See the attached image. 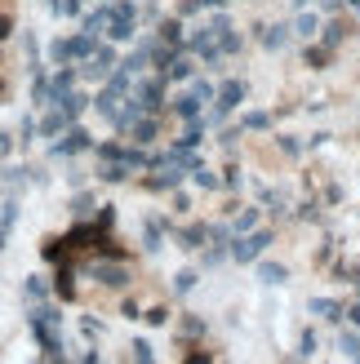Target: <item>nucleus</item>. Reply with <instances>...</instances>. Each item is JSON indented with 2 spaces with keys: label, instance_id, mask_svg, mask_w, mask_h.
<instances>
[{
  "label": "nucleus",
  "instance_id": "nucleus-1",
  "mask_svg": "<svg viewBox=\"0 0 360 364\" xmlns=\"http://www.w3.org/2000/svg\"><path fill=\"white\" fill-rule=\"evenodd\" d=\"M89 147H94V134L80 129V124H67V129L49 142V156H53V160H67V156H80V151H89Z\"/></svg>",
  "mask_w": 360,
  "mask_h": 364
},
{
  "label": "nucleus",
  "instance_id": "nucleus-2",
  "mask_svg": "<svg viewBox=\"0 0 360 364\" xmlns=\"http://www.w3.org/2000/svg\"><path fill=\"white\" fill-rule=\"evenodd\" d=\"M85 276H89V280H98L102 289H125V284L134 280V276H129V267L116 262V258H94V262L85 267Z\"/></svg>",
  "mask_w": 360,
  "mask_h": 364
},
{
  "label": "nucleus",
  "instance_id": "nucleus-3",
  "mask_svg": "<svg viewBox=\"0 0 360 364\" xmlns=\"http://www.w3.org/2000/svg\"><path fill=\"white\" fill-rule=\"evenodd\" d=\"M267 245H272V231L267 227H254L249 235H231V258L236 262H258Z\"/></svg>",
  "mask_w": 360,
  "mask_h": 364
},
{
  "label": "nucleus",
  "instance_id": "nucleus-4",
  "mask_svg": "<svg viewBox=\"0 0 360 364\" xmlns=\"http://www.w3.org/2000/svg\"><path fill=\"white\" fill-rule=\"evenodd\" d=\"M116 63H120L116 49H112V45H98V49L80 63V76H85V80H107V76L116 71Z\"/></svg>",
  "mask_w": 360,
  "mask_h": 364
},
{
  "label": "nucleus",
  "instance_id": "nucleus-5",
  "mask_svg": "<svg viewBox=\"0 0 360 364\" xmlns=\"http://www.w3.org/2000/svg\"><path fill=\"white\" fill-rule=\"evenodd\" d=\"M245 80H227L223 89H213V112H209V120H227L231 116V107H240L245 102Z\"/></svg>",
  "mask_w": 360,
  "mask_h": 364
},
{
  "label": "nucleus",
  "instance_id": "nucleus-6",
  "mask_svg": "<svg viewBox=\"0 0 360 364\" xmlns=\"http://www.w3.org/2000/svg\"><path fill=\"white\" fill-rule=\"evenodd\" d=\"M76 80H80V71L71 67V63H63L58 71H53V76H49V107H58V98L76 89Z\"/></svg>",
  "mask_w": 360,
  "mask_h": 364
},
{
  "label": "nucleus",
  "instance_id": "nucleus-7",
  "mask_svg": "<svg viewBox=\"0 0 360 364\" xmlns=\"http://www.w3.org/2000/svg\"><path fill=\"white\" fill-rule=\"evenodd\" d=\"M129 89H134V98L147 107V116L160 112V98H165V76H160V80H138V85H129Z\"/></svg>",
  "mask_w": 360,
  "mask_h": 364
},
{
  "label": "nucleus",
  "instance_id": "nucleus-8",
  "mask_svg": "<svg viewBox=\"0 0 360 364\" xmlns=\"http://www.w3.org/2000/svg\"><path fill=\"white\" fill-rule=\"evenodd\" d=\"M67 116L58 112V107H45V112H41V120H36V138H58L63 129H67Z\"/></svg>",
  "mask_w": 360,
  "mask_h": 364
},
{
  "label": "nucleus",
  "instance_id": "nucleus-9",
  "mask_svg": "<svg viewBox=\"0 0 360 364\" xmlns=\"http://www.w3.org/2000/svg\"><path fill=\"white\" fill-rule=\"evenodd\" d=\"M156 120L152 116H138L134 124H129V142H134V147H152V142H156Z\"/></svg>",
  "mask_w": 360,
  "mask_h": 364
},
{
  "label": "nucleus",
  "instance_id": "nucleus-10",
  "mask_svg": "<svg viewBox=\"0 0 360 364\" xmlns=\"http://www.w3.org/2000/svg\"><path fill=\"white\" fill-rule=\"evenodd\" d=\"M85 107H89V94H80V89H71V94H63V98H58V112H63L71 124L85 116Z\"/></svg>",
  "mask_w": 360,
  "mask_h": 364
},
{
  "label": "nucleus",
  "instance_id": "nucleus-11",
  "mask_svg": "<svg viewBox=\"0 0 360 364\" xmlns=\"http://www.w3.org/2000/svg\"><path fill=\"white\" fill-rule=\"evenodd\" d=\"M107 9H112V5H107ZM134 27H138V18H116V14H112V23H107V31H102V36L120 45V41H134Z\"/></svg>",
  "mask_w": 360,
  "mask_h": 364
},
{
  "label": "nucleus",
  "instance_id": "nucleus-12",
  "mask_svg": "<svg viewBox=\"0 0 360 364\" xmlns=\"http://www.w3.org/2000/svg\"><path fill=\"white\" fill-rule=\"evenodd\" d=\"M67 45H71V63H85L89 53L98 49V36H89V31H80V36H67Z\"/></svg>",
  "mask_w": 360,
  "mask_h": 364
},
{
  "label": "nucleus",
  "instance_id": "nucleus-13",
  "mask_svg": "<svg viewBox=\"0 0 360 364\" xmlns=\"http://www.w3.org/2000/svg\"><path fill=\"white\" fill-rule=\"evenodd\" d=\"M107 23H112V9H107V5H98L94 14H85V18H80V31L98 36V31H107Z\"/></svg>",
  "mask_w": 360,
  "mask_h": 364
},
{
  "label": "nucleus",
  "instance_id": "nucleus-14",
  "mask_svg": "<svg viewBox=\"0 0 360 364\" xmlns=\"http://www.w3.org/2000/svg\"><path fill=\"white\" fill-rule=\"evenodd\" d=\"M94 191H76L71 196V218H76V223H85V218H94Z\"/></svg>",
  "mask_w": 360,
  "mask_h": 364
},
{
  "label": "nucleus",
  "instance_id": "nucleus-15",
  "mask_svg": "<svg viewBox=\"0 0 360 364\" xmlns=\"http://www.w3.org/2000/svg\"><path fill=\"white\" fill-rule=\"evenodd\" d=\"M178 182H183V169H178V165H169V169L160 165V178H152L147 187H152V191H174Z\"/></svg>",
  "mask_w": 360,
  "mask_h": 364
},
{
  "label": "nucleus",
  "instance_id": "nucleus-16",
  "mask_svg": "<svg viewBox=\"0 0 360 364\" xmlns=\"http://www.w3.org/2000/svg\"><path fill=\"white\" fill-rule=\"evenodd\" d=\"M258 41L267 45V49H285V41H290V27H285V23H272V27H263V36H258Z\"/></svg>",
  "mask_w": 360,
  "mask_h": 364
},
{
  "label": "nucleus",
  "instance_id": "nucleus-17",
  "mask_svg": "<svg viewBox=\"0 0 360 364\" xmlns=\"http://www.w3.org/2000/svg\"><path fill=\"white\" fill-rule=\"evenodd\" d=\"M23 298H27V302H45V298H49V280H45V276H27V280H23Z\"/></svg>",
  "mask_w": 360,
  "mask_h": 364
},
{
  "label": "nucleus",
  "instance_id": "nucleus-18",
  "mask_svg": "<svg viewBox=\"0 0 360 364\" xmlns=\"http://www.w3.org/2000/svg\"><path fill=\"white\" fill-rule=\"evenodd\" d=\"M160 240H165V223L160 218H147V227H142V249H160Z\"/></svg>",
  "mask_w": 360,
  "mask_h": 364
},
{
  "label": "nucleus",
  "instance_id": "nucleus-19",
  "mask_svg": "<svg viewBox=\"0 0 360 364\" xmlns=\"http://www.w3.org/2000/svg\"><path fill=\"white\" fill-rule=\"evenodd\" d=\"M49 289H53V294H58L63 302H71V298H76V276H71V271L63 267L58 276H53V284H49Z\"/></svg>",
  "mask_w": 360,
  "mask_h": 364
},
{
  "label": "nucleus",
  "instance_id": "nucleus-20",
  "mask_svg": "<svg viewBox=\"0 0 360 364\" xmlns=\"http://www.w3.org/2000/svg\"><path fill=\"white\" fill-rule=\"evenodd\" d=\"M258 280H263V284H285V280H290V267H280V262H263V267H258Z\"/></svg>",
  "mask_w": 360,
  "mask_h": 364
},
{
  "label": "nucleus",
  "instance_id": "nucleus-21",
  "mask_svg": "<svg viewBox=\"0 0 360 364\" xmlns=\"http://www.w3.org/2000/svg\"><path fill=\"white\" fill-rule=\"evenodd\" d=\"M307 311L325 316V320H343V306H338L334 298H312V302H307Z\"/></svg>",
  "mask_w": 360,
  "mask_h": 364
},
{
  "label": "nucleus",
  "instance_id": "nucleus-22",
  "mask_svg": "<svg viewBox=\"0 0 360 364\" xmlns=\"http://www.w3.org/2000/svg\"><path fill=\"white\" fill-rule=\"evenodd\" d=\"M94 173H98L102 182H125V178H129V169H125L120 160H102V165H98Z\"/></svg>",
  "mask_w": 360,
  "mask_h": 364
},
{
  "label": "nucleus",
  "instance_id": "nucleus-23",
  "mask_svg": "<svg viewBox=\"0 0 360 364\" xmlns=\"http://www.w3.org/2000/svg\"><path fill=\"white\" fill-rule=\"evenodd\" d=\"M254 227H258V209H240L236 223H231V235H249Z\"/></svg>",
  "mask_w": 360,
  "mask_h": 364
},
{
  "label": "nucleus",
  "instance_id": "nucleus-24",
  "mask_svg": "<svg viewBox=\"0 0 360 364\" xmlns=\"http://www.w3.org/2000/svg\"><path fill=\"white\" fill-rule=\"evenodd\" d=\"M160 45H183V23H178V18L160 23Z\"/></svg>",
  "mask_w": 360,
  "mask_h": 364
},
{
  "label": "nucleus",
  "instance_id": "nucleus-25",
  "mask_svg": "<svg viewBox=\"0 0 360 364\" xmlns=\"http://www.w3.org/2000/svg\"><path fill=\"white\" fill-rule=\"evenodd\" d=\"M174 240L183 245V249H201V245H205V227H183Z\"/></svg>",
  "mask_w": 360,
  "mask_h": 364
},
{
  "label": "nucleus",
  "instance_id": "nucleus-26",
  "mask_svg": "<svg viewBox=\"0 0 360 364\" xmlns=\"http://www.w3.org/2000/svg\"><path fill=\"white\" fill-rule=\"evenodd\" d=\"M201 107H205V102H196L191 94H183V98H174V112L183 116V120H196V116H201Z\"/></svg>",
  "mask_w": 360,
  "mask_h": 364
},
{
  "label": "nucleus",
  "instance_id": "nucleus-27",
  "mask_svg": "<svg viewBox=\"0 0 360 364\" xmlns=\"http://www.w3.org/2000/svg\"><path fill=\"white\" fill-rule=\"evenodd\" d=\"M316 27H320V23H316V14H307V9H302V14H298V23H294V31L302 36V41H312Z\"/></svg>",
  "mask_w": 360,
  "mask_h": 364
},
{
  "label": "nucleus",
  "instance_id": "nucleus-28",
  "mask_svg": "<svg viewBox=\"0 0 360 364\" xmlns=\"http://www.w3.org/2000/svg\"><path fill=\"white\" fill-rule=\"evenodd\" d=\"M14 223H18V200H5V205H0V231H14Z\"/></svg>",
  "mask_w": 360,
  "mask_h": 364
},
{
  "label": "nucleus",
  "instance_id": "nucleus-29",
  "mask_svg": "<svg viewBox=\"0 0 360 364\" xmlns=\"http://www.w3.org/2000/svg\"><path fill=\"white\" fill-rule=\"evenodd\" d=\"M49 63H53V67L71 63V45H67V41H49Z\"/></svg>",
  "mask_w": 360,
  "mask_h": 364
},
{
  "label": "nucleus",
  "instance_id": "nucleus-30",
  "mask_svg": "<svg viewBox=\"0 0 360 364\" xmlns=\"http://www.w3.org/2000/svg\"><path fill=\"white\" fill-rule=\"evenodd\" d=\"M14 142H23V147H31V142H36V116H23V124H18Z\"/></svg>",
  "mask_w": 360,
  "mask_h": 364
},
{
  "label": "nucleus",
  "instance_id": "nucleus-31",
  "mask_svg": "<svg viewBox=\"0 0 360 364\" xmlns=\"http://www.w3.org/2000/svg\"><path fill=\"white\" fill-rule=\"evenodd\" d=\"M191 182H196V187H205V191H218V178H213L205 165H196V169H191Z\"/></svg>",
  "mask_w": 360,
  "mask_h": 364
},
{
  "label": "nucleus",
  "instance_id": "nucleus-32",
  "mask_svg": "<svg viewBox=\"0 0 360 364\" xmlns=\"http://www.w3.org/2000/svg\"><path fill=\"white\" fill-rule=\"evenodd\" d=\"M329 53H334V49H325V45H312L307 53H302V58H307V67H316V71H320V67L329 63Z\"/></svg>",
  "mask_w": 360,
  "mask_h": 364
},
{
  "label": "nucleus",
  "instance_id": "nucleus-33",
  "mask_svg": "<svg viewBox=\"0 0 360 364\" xmlns=\"http://www.w3.org/2000/svg\"><path fill=\"white\" fill-rule=\"evenodd\" d=\"M338 351H343V355H351V360H356V355H360V333H351V329H347L343 338H338Z\"/></svg>",
  "mask_w": 360,
  "mask_h": 364
},
{
  "label": "nucleus",
  "instance_id": "nucleus-34",
  "mask_svg": "<svg viewBox=\"0 0 360 364\" xmlns=\"http://www.w3.org/2000/svg\"><path fill=\"white\" fill-rule=\"evenodd\" d=\"M196 280H201V276H196V271L187 267V271H178V276H174V289H178V294H191Z\"/></svg>",
  "mask_w": 360,
  "mask_h": 364
},
{
  "label": "nucleus",
  "instance_id": "nucleus-35",
  "mask_svg": "<svg viewBox=\"0 0 360 364\" xmlns=\"http://www.w3.org/2000/svg\"><path fill=\"white\" fill-rule=\"evenodd\" d=\"M63 253H67V245H63V240H45V245H41V258H45V262H58Z\"/></svg>",
  "mask_w": 360,
  "mask_h": 364
},
{
  "label": "nucleus",
  "instance_id": "nucleus-36",
  "mask_svg": "<svg viewBox=\"0 0 360 364\" xmlns=\"http://www.w3.org/2000/svg\"><path fill=\"white\" fill-rule=\"evenodd\" d=\"M267 124H272V116H267V112H249L240 120V129H267Z\"/></svg>",
  "mask_w": 360,
  "mask_h": 364
},
{
  "label": "nucleus",
  "instance_id": "nucleus-37",
  "mask_svg": "<svg viewBox=\"0 0 360 364\" xmlns=\"http://www.w3.org/2000/svg\"><path fill=\"white\" fill-rule=\"evenodd\" d=\"M120 151H125L120 142H98V147H94V156H98V160H120Z\"/></svg>",
  "mask_w": 360,
  "mask_h": 364
},
{
  "label": "nucleus",
  "instance_id": "nucleus-38",
  "mask_svg": "<svg viewBox=\"0 0 360 364\" xmlns=\"http://www.w3.org/2000/svg\"><path fill=\"white\" fill-rule=\"evenodd\" d=\"M191 98H196V102H213V85H209V80H196V85H191Z\"/></svg>",
  "mask_w": 360,
  "mask_h": 364
},
{
  "label": "nucleus",
  "instance_id": "nucleus-39",
  "mask_svg": "<svg viewBox=\"0 0 360 364\" xmlns=\"http://www.w3.org/2000/svg\"><path fill=\"white\" fill-rule=\"evenodd\" d=\"M338 41H343V23H329V27H325V41H320V45H325V49H334Z\"/></svg>",
  "mask_w": 360,
  "mask_h": 364
},
{
  "label": "nucleus",
  "instance_id": "nucleus-40",
  "mask_svg": "<svg viewBox=\"0 0 360 364\" xmlns=\"http://www.w3.org/2000/svg\"><path fill=\"white\" fill-rule=\"evenodd\" d=\"M263 205H272L276 213L285 209V191H272V187H263Z\"/></svg>",
  "mask_w": 360,
  "mask_h": 364
},
{
  "label": "nucleus",
  "instance_id": "nucleus-41",
  "mask_svg": "<svg viewBox=\"0 0 360 364\" xmlns=\"http://www.w3.org/2000/svg\"><path fill=\"white\" fill-rule=\"evenodd\" d=\"M134 364H152V342H134Z\"/></svg>",
  "mask_w": 360,
  "mask_h": 364
},
{
  "label": "nucleus",
  "instance_id": "nucleus-42",
  "mask_svg": "<svg viewBox=\"0 0 360 364\" xmlns=\"http://www.w3.org/2000/svg\"><path fill=\"white\" fill-rule=\"evenodd\" d=\"M312 351H316V333L302 329V338H298V355H312Z\"/></svg>",
  "mask_w": 360,
  "mask_h": 364
},
{
  "label": "nucleus",
  "instance_id": "nucleus-43",
  "mask_svg": "<svg viewBox=\"0 0 360 364\" xmlns=\"http://www.w3.org/2000/svg\"><path fill=\"white\" fill-rule=\"evenodd\" d=\"M142 320H147V324H156V329H160V324H165V320H169V311H165V306H152V311H147V316H142Z\"/></svg>",
  "mask_w": 360,
  "mask_h": 364
},
{
  "label": "nucleus",
  "instance_id": "nucleus-44",
  "mask_svg": "<svg viewBox=\"0 0 360 364\" xmlns=\"http://www.w3.org/2000/svg\"><path fill=\"white\" fill-rule=\"evenodd\" d=\"M14 36V14H0V45Z\"/></svg>",
  "mask_w": 360,
  "mask_h": 364
},
{
  "label": "nucleus",
  "instance_id": "nucleus-45",
  "mask_svg": "<svg viewBox=\"0 0 360 364\" xmlns=\"http://www.w3.org/2000/svg\"><path fill=\"white\" fill-rule=\"evenodd\" d=\"M223 258H227V249H223V245H213V249L205 253V267H218Z\"/></svg>",
  "mask_w": 360,
  "mask_h": 364
},
{
  "label": "nucleus",
  "instance_id": "nucleus-46",
  "mask_svg": "<svg viewBox=\"0 0 360 364\" xmlns=\"http://www.w3.org/2000/svg\"><path fill=\"white\" fill-rule=\"evenodd\" d=\"M14 147H18V142H14V134H9V129H0V156H9Z\"/></svg>",
  "mask_w": 360,
  "mask_h": 364
},
{
  "label": "nucleus",
  "instance_id": "nucleus-47",
  "mask_svg": "<svg viewBox=\"0 0 360 364\" xmlns=\"http://www.w3.org/2000/svg\"><path fill=\"white\" fill-rule=\"evenodd\" d=\"M218 187H240V169H236V165H231V169H227V178L218 182Z\"/></svg>",
  "mask_w": 360,
  "mask_h": 364
},
{
  "label": "nucleus",
  "instance_id": "nucleus-48",
  "mask_svg": "<svg viewBox=\"0 0 360 364\" xmlns=\"http://www.w3.org/2000/svg\"><path fill=\"white\" fill-rule=\"evenodd\" d=\"M178 14H183V18H191V14H201V0H183V5H178Z\"/></svg>",
  "mask_w": 360,
  "mask_h": 364
},
{
  "label": "nucleus",
  "instance_id": "nucleus-49",
  "mask_svg": "<svg viewBox=\"0 0 360 364\" xmlns=\"http://www.w3.org/2000/svg\"><path fill=\"white\" fill-rule=\"evenodd\" d=\"M343 316H347V320L356 324V329H360V306H347V311H343Z\"/></svg>",
  "mask_w": 360,
  "mask_h": 364
},
{
  "label": "nucleus",
  "instance_id": "nucleus-50",
  "mask_svg": "<svg viewBox=\"0 0 360 364\" xmlns=\"http://www.w3.org/2000/svg\"><path fill=\"white\" fill-rule=\"evenodd\" d=\"M218 5H227V0H201V9H218Z\"/></svg>",
  "mask_w": 360,
  "mask_h": 364
},
{
  "label": "nucleus",
  "instance_id": "nucleus-51",
  "mask_svg": "<svg viewBox=\"0 0 360 364\" xmlns=\"http://www.w3.org/2000/svg\"><path fill=\"white\" fill-rule=\"evenodd\" d=\"M187 364H209V355H205V351H201V355H191V360H187Z\"/></svg>",
  "mask_w": 360,
  "mask_h": 364
},
{
  "label": "nucleus",
  "instance_id": "nucleus-52",
  "mask_svg": "<svg viewBox=\"0 0 360 364\" xmlns=\"http://www.w3.org/2000/svg\"><path fill=\"white\" fill-rule=\"evenodd\" d=\"M5 245H9V235H5V231H0V249H5Z\"/></svg>",
  "mask_w": 360,
  "mask_h": 364
},
{
  "label": "nucleus",
  "instance_id": "nucleus-53",
  "mask_svg": "<svg viewBox=\"0 0 360 364\" xmlns=\"http://www.w3.org/2000/svg\"><path fill=\"white\" fill-rule=\"evenodd\" d=\"M0 98H5V80H0Z\"/></svg>",
  "mask_w": 360,
  "mask_h": 364
},
{
  "label": "nucleus",
  "instance_id": "nucleus-54",
  "mask_svg": "<svg viewBox=\"0 0 360 364\" xmlns=\"http://www.w3.org/2000/svg\"><path fill=\"white\" fill-rule=\"evenodd\" d=\"M356 364H360V355H356Z\"/></svg>",
  "mask_w": 360,
  "mask_h": 364
},
{
  "label": "nucleus",
  "instance_id": "nucleus-55",
  "mask_svg": "<svg viewBox=\"0 0 360 364\" xmlns=\"http://www.w3.org/2000/svg\"><path fill=\"white\" fill-rule=\"evenodd\" d=\"M356 284H360V280H356Z\"/></svg>",
  "mask_w": 360,
  "mask_h": 364
}]
</instances>
